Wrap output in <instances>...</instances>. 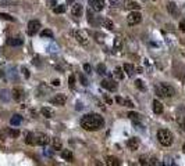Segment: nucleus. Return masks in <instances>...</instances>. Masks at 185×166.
I'll list each match as a JSON object with an SVG mask.
<instances>
[{"label": "nucleus", "mask_w": 185, "mask_h": 166, "mask_svg": "<svg viewBox=\"0 0 185 166\" xmlns=\"http://www.w3.org/2000/svg\"><path fill=\"white\" fill-rule=\"evenodd\" d=\"M40 36H42V37H53V32L50 29H43L42 32H40Z\"/></svg>", "instance_id": "c85d7f7f"}, {"label": "nucleus", "mask_w": 185, "mask_h": 166, "mask_svg": "<svg viewBox=\"0 0 185 166\" xmlns=\"http://www.w3.org/2000/svg\"><path fill=\"white\" fill-rule=\"evenodd\" d=\"M61 158H63L64 161H67V162H73L74 155H73V152H71V150H63L61 151Z\"/></svg>", "instance_id": "f3484780"}, {"label": "nucleus", "mask_w": 185, "mask_h": 166, "mask_svg": "<svg viewBox=\"0 0 185 166\" xmlns=\"http://www.w3.org/2000/svg\"><path fill=\"white\" fill-rule=\"evenodd\" d=\"M152 108H153V112H155V114H157V115L163 114V104L159 100H153Z\"/></svg>", "instance_id": "2eb2a0df"}, {"label": "nucleus", "mask_w": 185, "mask_h": 166, "mask_svg": "<svg viewBox=\"0 0 185 166\" xmlns=\"http://www.w3.org/2000/svg\"><path fill=\"white\" fill-rule=\"evenodd\" d=\"M124 107H129V108H132V107H134V104H132V101L125 100V103H124Z\"/></svg>", "instance_id": "79ce46f5"}, {"label": "nucleus", "mask_w": 185, "mask_h": 166, "mask_svg": "<svg viewBox=\"0 0 185 166\" xmlns=\"http://www.w3.org/2000/svg\"><path fill=\"white\" fill-rule=\"evenodd\" d=\"M40 29V22L36 20H32L28 22V29H26V32H28V35L29 36H33V35H36L38 32H39Z\"/></svg>", "instance_id": "39448f33"}, {"label": "nucleus", "mask_w": 185, "mask_h": 166, "mask_svg": "<svg viewBox=\"0 0 185 166\" xmlns=\"http://www.w3.org/2000/svg\"><path fill=\"white\" fill-rule=\"evenodd\" d=\"M127 8L135 11V10H139V8H141V4H138L136 2H128V3H127Z\"/></svg>", "instance_id": "4be33fe9"}, {"label": "nucleus", "mask_w": 185, "mask_h": 166, "mask_svg": "<svg viewBox=\"0 0 185 166\" xmlns=\"http://www.w3.org/2000/svg\"><path fill=\"white\" fill-rule=\"evenodd\" d=\"M25 143L29 144V145H33V144H35V136H33V133H26Z\"/></svg>", "instance_id": "5701e85b"}, {"label": "nucleus", "mask_w": 185, "mask_h": 166, "mask_svg": "<svg viewBox=\"0 0 185 166\" xmlns=\"http://www.w3.org/2000/svg\"><path fill=\"white\" fill-rule=\"evenodd\" d=\"M182 151L185 152V143H184V145H182Z\"/></svg>", "instance_id": "09e8293b"}, {"label": "nucleus", "mask_w": 185, "mask_h": 166, "mask_svg": "<svg viewBox=\"0 0 185 166\" xmlns=\"http://www.w3.org/2000/svg\"><path fill=\"white\" fill-rule=\"evenodd\" d=\"M40 112H42V115H43L45 118H52V116H53V111L49 109V108H46V107L40 108Z\"/></svg>", "instance_id": "b1692460"}, {"label": "nucleus", "mask_w": 185, "mask_h": 166, "mask_svg": "<svg viewBox=\"0 0 185 166\" xmlns=\"http://www.w3.org/2000/svg\"><path fill=\"white\" fill-rule=\"evenodd\" d=\"M73 36L77 39V42L81 43L82 46H88L89 44V39H88V35H86L84 31H73Z\"/></svg>", "instance_id": "20e7f679"}, {"label": "nucleus", "mask_w": 185, "mask_h": 166, "mask_svg": "<svg viewBox=\"0 0 185 166\" xmlns=\"http://www.w3.org/2000/svg\"><path fill=\"white\" fill-rule=\"evenodd\" d=\"M9 134H10L11 137H18V136H20V130H15V129H10V130H9Z\"/></svg>", "instance_id": "473e14b6"}, {"label": "nucleus", "mask_w": 185, "mask_h": 166, "mask_svg": "<svg viewBox=\"0 0 185 166\" xmlns=\"http://www.w3.org/2000/svg\"><path fill=\"white\" fill-rule=\"evenodd\" d=\"M106 163L109 166H118L120 161L117 159V158H114V156H107V158H106Z\"/></svg>", "instance_id": "412c9836"}, {"label": "nucleus", "mask_w": 185, "mask_h": 166, "mask_svg": "<svg viewBox=\"0 0 185 166\" xmlns=\"http://www.w3.org/2000/svg\"><path fill=\"white\" fill-rule=\"evenodd\" d=\"M139 116H141V115H139L138 112H128V118L132 119V121H139Z\"/></svg>", "instance_id": "7c9ffc66"}, {"label": "nucleus", "mask_w": 185, "mask_h": 166, "mask_svg": "<svg viewBox=\"0 0 185 166\" xmlns=\"http://www.w3.org/2000/svg\"><path fill=\"white\" fill-rule=\"evenodd\" d=\"M11 93H13V98L15 101H21L24 98V90L21 87H14Z\"/></svg>", "instance_id": "ddd939ff"}, {"label": "nucleus", "mask_w": 185, "mask_h": 166, "mask_svg": "<svg viewBox=\"0 0 185 166\" xmlns=\"http://www.w3.org/2000/svg\"><path fill=\"white\" fill-rule=\"evenodd\" d=\"M104 126L103 118L98 114H88L81 119V127L88 132H96Z\"/></svg>", "instance_id": "f257e3e1"}, {"label": "nucleus", "mask_w": 185, "mask_h": 166, "mask_svg": "<svg viewBox=\"0 0 185 166\" xmlns=\"http://www.w3.org/2000/svg\"><path fill=\"white\" fill-rule=\"evenodd\" d=\"M116 101L120 105H124V103H125V100H124L122 97H120V96H117V97H116Z\"/></svg>", "instance_id": "4c0bfd02"}, {"label": "nucleus", "mask_w": 185, "mask_h": 166, "mask_svg": "<svg viewBox=\"0 0 185 166\" xmlns=\"http://www.w3.org/2000/svg\"><path fill=\"white\" fill-rule=\"evenodd\" d=\"M109 2H110V6H111L113 8H116V7H118V4H120L118 0H109Z\"/></svg>", "instance_id": "e433bc0d"}, {"label": "nucleus", "mask_w": 185, "mask_h": 166, "mask_svg": "<svg viewBox=\"0 0 185 166\" xmlns=\"http://www.w3.org/2000/svg\"><path fill=\"white\" fill-rule=\"evenodd\" d=\"M114 76H116L117 79H122V78H124V73H122V69L120 68V67H117V68L114 69Z\"/></svg>", "instance_id": "bb28decb"}, {"label": "nucleus", "mask_w": 185, "mask_h": 166, "mask_svg": "<svg viewBox=\"0 0 185 166\" xmlns=\"http://www.w3.org/2000/svg\"><path fill=\"white\" fill-rule=\"evenodd\" d=\"M50 143V137L45 133H39L38 136H35V144L38 145H47Z\"/></svg>", "instance_id": "0eeeda50"}, {"label": "nucleus", "mask_w": 185, "mask_h": 166, "mask_svg": "<svg viewBox=\"0 0 185 166\" xmlns=\"http://www.w3.org/2000/svg\"><path fill=\"white\" fill-rule=\"evenodd\" d=\"M3 76H4V73H3V71L0 69V78H3Z\"/></svg>", "instance_id": "de8ad7c7"}, {"label": "nucleus", "mask_w": 185, "mask_h": 166, "mask_svg": "<svg viewBox=\"0 0 185 166\" xmlns=\"http://www.w3.org/2000/svg\"><path fill=\"white\" fill-rule=\"evenodd\" d=\"M104 26H106V28H107L109 31L114 29V24H113V21L109 20V18H106V20H104Z\"/></svg>", "instance_id": "cd10ccee"}, {"label": "nucleus", "mask_w": 185, "mask_h": 166, "mask_svg": "<svg viewBox=\"0 0 185 166\" xmlns=\"http://www.w3.org/2000/svg\"><path fill=\"white\" fill-rule=\"evenodd\" d=\"M71 13H73L74 17H82V14H84V7H82V4L75 3V4L73 6V10H71Z\"/></svg>", "instance_id": "f8f14e48"}, {"label": "nucleus", "mask_w": 185, "mask_h": 166, "mask_svg": "<svg viewBox=\"0 0 185 166\" xmlns=\"http://www.w3.org/2000/svg\"><path fill=\"white\" fill-rule=\"evenodd\" d=\"M127 21H128V25L134 26V25H136V24H139L141 21H142V15H141V13H138V11L135 10V11H132V13H129Z\"/></svg>", "instance_id": "423d86ee"}, {"label": "nucleus", "mask_w": 185, "mask_h": 166, "mask_svg": "<svg viewBox=\"0 0 185 166\" xmlns=\"http://www.w3.org/2000/svg\"><path fill=\"white\" fill-rule=\"evenodd\" d=\"M180 29H181L182 32H185V20H182L181 22H180Z\"/></svg>", "instance_id": "37998d69"}, {"label": "nucleus", "mask_w": 185, "mask_h": 166, "mask_svg": "<svg viewBox=\"0 0 185 166\" xmlns=\"http://www.w3.org/2000/svg\"><path fill=\"white\" fill-rule=\"evenodd\" d=\"M84 71H85L86 73H92V68H91L89 64H84Z\"/></svg>", "instance_id": "c9c22d12"}, {"label": "nucleus", "mask_w": 185, "mask_h": 166, "mask_svg": "<svg viewBox=\"0 0 185 166\" xmlns=\"http://www.w3.org/2000/svg\"><path fill=\"white\" fill-rule=\"evenodd\" d=\"M157 140H159V143L162 144V145L170 147L173 144V134H171V132L167 130V129H160V130L157 132Z\"/></svg>", "instance_id": "7ed1b4c3"}, {"label": "nucleus", "mask_w": 185, "mask_h": 166, "mask_svg": "<svg viewBox=\"0 0 185 166\" xmlns=\"http://www.w3.org/2000/svg\"><path fill=\"white\" fill-rule=\"evenodd\" d=\"M114 46H116V47H120V46H121V39H120L118 36L114 39Z\"/></svg>", "instance_id": "a19ab883"}, {"label": "nucleus", "mask_w": 185, "mask_h": 166, "mask_svg": "<svg viewBox=\"0 0 185 166\" xmlns=\"http://www.w3.org/2000/svg\"><path fill=\"white\" fill-rule=\"evenodd\" d=\"M68 3H74V0H68Z\"/></svg>", "instance_id": "8fccbe9b"}, {"label": "nucleus", "mask_w": 185, "mask_h": 166, "mask_svg": "<svg viewBox=\"0 0 185 166\" xmlns=\"http://www.w3.org/2000/svg\"><path fill=\"white\" fill-rule=\"evenodd\" d=\"M7 44H9V46H13V47H17V46H21V44H22V39H21L20 36H18V37H10V39L7 40Z\"/></svg>", "instance_id": "a211bd4d"}, {"label": "nucleus", "mask_w": 185, "mask_h": 166, "mask_svg": "<svg viewBox=\"0 0 185 166\" xmlns=\"http://www.w3.org/2000/svg\"><path fill=\"white\" fill-rule=\"evenodd\" d=\"M96 71H98V73H99V75H104L106 72H107V69H106L104 64H98V67H96Z\"/></svg>", "instance_id": "a878e982"}, {"label": "nucleus", "mask_w": 185, "mask_h": 166, "mask_svg": "<svg viewBox=\"0 0 185 166\" xmlns=\"http://www.w3.org/2000/svg\"><path fill=\"white\" fill-rule=\"evenodd\" d=\"M135 86H136V89H139V90H142V91H145V90H146L145 85H143V82L141 80V79H138V80H135Z\"/></svg>", "instance_id": "c756f323"}, {"label": "nucleus", "mask_w": 185, "mask_h": 166, "mask_svg": "<svg viewBox=\"0 0 185 166\" xmlns=\"http://www.w3.org/2000/svg\"><path fill=\"white\" fill-rule=\"evenodd\" d=\"M74 86H75V78L71 75L68 78V87H70V90H74Z\"/></svg>", "instance_id": "2f4dec72"}, {"label": "nucleus", "mask_w": 185, "mask_h": 166, "mask_svg": "<svg viewBox=\"0 0 185 166\" xmlns=\"http://www.w3.org/2000/svg\"><path fill=\"white\" fill-rule=\"evenodd\" d=\"M53 11L56 14H63L64 11H66V6H63V4H57V6L53 7Z\"/></svg>", "instance_id": "393cba45"}, {"label": "nucleus", "mask_w": 185, "mask_h": 166, "mask_svg": "<svg viewBox=\"0 0 185 166\" xmlns=\"http://www.w3.org/2000/svg\"><path fill=\"white\" fill-rule=\"evenodd\" d=\"M52 85L53 86H60V80H59V79H54V80L52 82Z\"/></svg>", "instance_id": "c03bdc74"}, {"label": "nucleus", "mask_w": 185, "mask_h": 166, "mask_svg": "<svg viewBox=\"0 0 185 166\" xmlns=\"http://www.w3.org/2000/svg\"><path fill=\"white\" fill-rule=\"evenodd\" d=\"M124 71L127 72L128 76H132L135 73V67L132 65V64H128V62H127V64H124Z\"/></svg>", "instance_id": "6ab92c4d"}, {"label": "nucleus", "mask_w": 185, "mask_h": 166, "mask_svg": "<svg viewBox=\"0 0 185 166\" xmlns=\"http://www.w3.org/2000/svg\"><path fill=\"white\" fill-rule=\"evenodd\" d=\"M21 71H22V73H24V76H25L26 79L29 78V72H28V69L25 68V67H22V68H21Z\"/></svg>", "instance_id": "58836bf2"}, {"label": "nucleus", "mask_w": 185, "mask_h": 166, "mask_svg": "<svg viewBox=\"0 0 185 166\" xmlns=\"http://www.w3.org/2000/svg\"><path fill=\"white\" fill-rule=\"evenodd\" d=\"M47 3H49V6H56V0H47Z\"/></svg>", "instance_id": "a18cd8bd"}, {"label": "nucleus", "mask_w": 185, "mask_h": 166, "mask_svg": "<svg viewBox=\"0 0 185 166\" xmlns=\"http://www.w3.org/2000/svg\"><path fill=\"white\" fill-rule=\"evenodd\" d=\"M79 79H81V83H82L84 86H88V80L85 79V76H84V75H79Z\"/></svg>", "instance_id": "ea45409f"}, {"label": "nucleus", "mask_w": 185, "mask_h": 166, "mask_svg": "<svg viewBox=\"0 0 185 166\" xmlns=\"http://www.w3.org/2000/svg\"><path fill=\"white\" fill-rule=\"evenodd\" d=\"M104 100H106V103H107V104H111V98H110V97L104 96Z\"/></svg>", "instance_id": "49530a36"}, {"label": "nucleus", "mask_w": 185, "mask_h": 166, "mask_svg": "<svg viewBox=\"0 0 185 166\" xmlns=\"http://www.w3.org/2000/svg\"><path fill=\"white\" fill-rule=\"evenodd\" d=\"M155 90L159 97H173L175 94L174 87L171 85H169V83H160V85H157L155 87Z\"/></svg>", "instance_id": "f03ea898"}, {"label": "nucleus", "mask_w": 185, "mask_h": 166, "mask_svg": "<svg viewBox=\"0 0 185 166\" xmlns=\"http://www.w3.org/2000/svg\"><path fill=\"white\" fill-rule=\"evenodd\" d=\"M52 147H53V150H56V151L63 150V143H61V140H60L59 137H53L52 138Z\"/></svg>", "instance_id": "dca6fc26"}, {"label": "nucleus", "mask_w": 185, "mask_h": 166, "mask_svg": "<svg viewBox=\"0 0 185 166\" xmlns=\"http://www.w3.org/2000/svg\"><path fill=\"white\" fill-rule=\"evenodd\" d=\"M89 6L95 11H102L104 8V0H89Z\"/></svg>", "instance_id": "1a4fd4ad"}, {"label": "nucleus", "mask_w": 185, "mask_h": 166, "mask_svg": "<svg viewBox=\"0 0 185 166\" xmlns=\"http://www.w3.org/2000/svg\"><path fill=\"white\" fill-rule=\"evenodd\" d=\"M0 18H3V20H7V21H11V22L14 21V18H13L11 15H9V14H3V13L0 14Z\"/></svg>", "instance_id": "72a5a7b5"}, {"label": "nucleus", "mask_w": 185, "mask_h": 166, "mask_svg": "<svg viewBox=\"0 0 185 166\" xmlns=\"http://www.w3.org/2000/svg\"><path fill=\"white\" fill-rule=\"evenodd\" d=\"M66 101H67V97L64 94H56L50 98V103H52L53 105H59V107L66 104Z\"/></svg>", "instance_id": "6e6552de"}, {"label": "nucleus", "mask_w": 185, "mask_h": 166, "mask_svg": "<svg viewBox=\"0 0 185 166\" xmlns=\"http://www.w3.org/2000/svg\"><path fill=\"white\" fill-rule=\"evenodd\" d=\"M178 123H180V126H181L182 130H185V116L180 118V119H178Z\"/></svg>", "instance_id": "f704fd0d"}, {"label": "nucleus", "mask_w": 185, "mask_h": 166, "mask_svg": "<svg viewBox=\"0 0 185 166\" xmlns=\"http://www.w3.org/2000/svg\"><path fill=\"white\" fill-rule=\"evenodd\" d=\"M167 10H169V13L171 14L174 18H177V17L180 15V8H178V6L175 3H173V2H170L169 4H167Z\"/></svg>", "instance_id": "9b49d317"}, {"label": "nucleus", "mask_w": 185, "mask_h": 166, "mask_svg": "<svg viewBox=\"0 0 185 166\" xmlns=\"http://www.w3.org/2000/svg\"><path fill=\"white\" fill-rule=\"evenodd\" d=\"M21 122H22V116L21 115H13L10 119V123L13 126H18V125H21Z\"/></svg>", "instance_id": "aec40b11"}, {"label": "nucleus", "mask_w": 185, "mask_h": 166, "mask_svg": "<svg viewBox=\"0 0 185 166\" xmlns=\"http://www.w3.org/2000/svg\"><path fill=\"white\" fill-rule=\"evenodd\" d=\"M102 87L107 89L109 91H114L117 89V83L111 79H104V80H102Z\"/></svg>", "instance_id": "9d476101"}, {"label": "nucleus", "mask_w": 185, "mask_h": 166, "mask_svg": "<svg viewBox=\"0 0 185 166\" xmlns=\"http://www.w3.org/2000/svg\"><path fill=\"white\" fill-rule=\"evenodd\" d=\"M127 145H128V148L131 151H136L139 148V138H136V137H132V138H129L128 143H127Z\"/></svg>", "instance_id": "4468645a"}]
</instances>
